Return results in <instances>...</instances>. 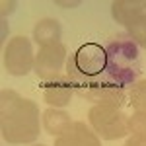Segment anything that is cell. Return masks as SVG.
<instances>
[{
  "label": "cell",
  "mask_w": 146,
  "mask_h": 146,
  "mask_svg": "<svg viewBox=\"0 0 146 146\" xmlns=\"http://www.w3.org/2000/svg\"><path fill=\"white\" fill-rule=\"evenodd\" d=\"M140 76V49L129 35H119L105 45L103 86L127 90Z\"/></svg>",
  "instance_id": "cell-1"
},
{
  "label": "cell",
  "mask_w": 146,
  "mask_h": 146,
  "mask_svg": "<svg viewBox=\"0 0 146 146\" xmlns=\"http://www.w3.org/2000/svg\"><path fill=\"white\" fill-rule=\"evenodd\" d=\"M72 78L78 86H103L105 72V47L98 43H86L78 47L72 56Z\"/></svg>",
  "instance_id": "cell-2"
}]
</instances>
